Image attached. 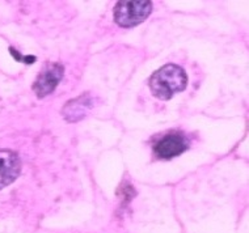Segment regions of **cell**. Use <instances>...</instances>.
<instances>
[{"label": "cell", "mask_w": 249, "mask_h": 233, "mask_svg": "<svg viewBox=\"0 0 249 233\" xmlns=\"http://www.w3.org/2000/svg\"><path fill=\"white\" fill-rule=\"evenodd\" d=\"M189 148V143L181 134H168L155 143L154 152L159 159L171 160L184 153Z\"/></svg>", "instance_id": "4"}, {"label": "cell", "mask_w": 249, "mask_h": 233, "mask_svg": "<svg viewBox=\"0 0 249 233\" xmlns=\"http://www.w3.org/2000/svg\"><path fill=\"white\" fill-rule=\"evenodd\" d=\"M152 3L146 0L118 1L114 7V21L121 28H134L151 15Z\"/></svg>", "instance_id": "2"}, {"label": "cell", "mask_w": 249, "mask_h": 233, "mask_svg": "<svg viewBox=\"0 0 249 233\" xmlns=\"http://www.w3.org/2000/svg\"><path fill=\"white\" fill-rule=\"evenodd\" d=\"M188 84V76L184 69L177 65H165L151 75L150 89L156 99L171 100L173 95L185 91Z\"/></svg>", "instance_id": "1"}, {"label": "cell", "mask_w": 249, "mask_h": 233, "mask_svg": "<svg viewBox=\"0 0 249 233\" xmlns=\"http://www.w3.org/2000/svg\"><path fill=\"white\" fill-rule=\"evenodd\" d=\"M65 74V67L59 63H46L39 71L38 76L33 84V91L38 99H43L45 96L50 95Z\"/></svg>", "instance_id": "3"}, {"label": "cell", "mask_w": 249, "mask_h": 233, "mask_svg": "<svg viewBox=\"0 0 249 233\" xmlns=\"http://www.w3.org/2000/svg\"><path fill=\"white\" fill-rule=\"evenodd\" d=\"M90 109L89 99L87 97V95L80 96L79 99L72 100L70 101L69 104L66 105L65 109H63V116H66V119L70 122L79 121L82 119L83 116L87 114V110Z\"/></svg>", "instance_id": "6"}, {"label": "cell", "mask_w": 249, "mask_h": 233, "mask_svg": "<svg viewBox=\"0 0 249 233\" xmlns=\"http://www.w3.org/2000/svg\"><path fill=\"white\" fill-rule=\"evenodd\" d=\"M20 172V157L11 150H0V190L16 181Z\"/></svg>", "instance_id": "5"}]
</instances>
